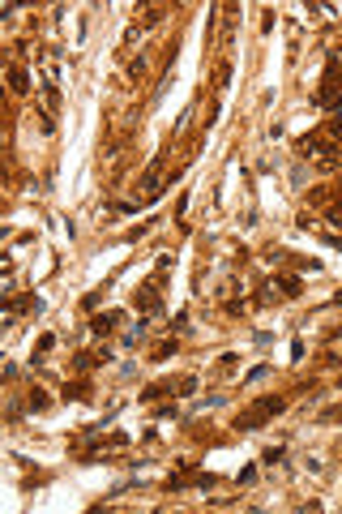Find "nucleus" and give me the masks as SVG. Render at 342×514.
<instances>
[{
    "label": "nucleus",
    "instance_id": "4",
    "mask_svg": "<svg viewBox=\"0 0 342 514\" xmlns=\"http://www.w3.org/2000/svg\"><path fill=\"white\" fill-rule=\"evenodd\" d=\"M188 484L210 488V484H214V476H201V472H188V468H184V472H176V476L167 480V488H171V493H176V488H188Z\"/></svg>",
    "mask_w": 342,
    "mask_h": 514
},
{
    "label": "nucleus",
    "instance_id": "5",
    "mask_svg": "<svg viewBox=\"0 0 342 514\" xmlns=\"http://www.w3.org/2000/svg\"><path fill=\"white\" fill-rule=\"evenodd\" d=\"M90 395H94L90 382H73V386H64V399H73V403H86Z\"/></svg>",
    "mask_w": 342,
    "mask_h": 514
},
{
    "label": "nucleus",
    "instance_id": "6",
    "mask_svg": "<svg viewBox=\"0 0 342 514\" xmlns=\"http://www.w3.org/2000/svg\"><path fill=\"white\" fill-rule=\"evenodd\" d=\"M116 322H120V313H103V317H94V322H90V330H94V334H111Z\"/></svg>",
    "mask_w": 342,
    "mask_h": 514
},
{
    "label": "nucleus",
    "instance_id": "7",
    "mask_svg": "<svg viewBox=\"0 0 342 514\" xmlns=\"http://www.w3.org/2000/svg\"><path fill=\"white\" fill-rule=\"evenodd\" d=\"M103 360H107V356H103ZM103 360L94 356V352H78V360H73V369H82V373H86V369H94V364H103Z\"/></svg>",
    "mask_w": 342,
    "mask_h": 514
},
{
    "label": "nucleus",
    "instance_id": "1",
    "mask_svg": "<svg viewBox=\"0 0 342 514\" xmlns=\"http://www.w3.org/2000/svg\"><path fill=\"white\" fill-rule=\"evenodd\" d=\"M282 407H287V399H278V395L257 399L249 411H240V416H235V429H240V433H253V429H261L265 420H270V416H278Z\"/></svg>",
    "mask_w": 342,
    "mask_h": 514
},
{
    "label": "nucleus",
    "instance_id": "10",
    "mask_svg": "<svg viewBox=\"0 0 342 514\" xmlns=\"http://www.w3.org/2000/svg\"><path fill=\"white\" fill-rule=\"evenodd\" d=\"M47 407V395H43V390H30V411H43Z\"/></svg>",
    "mask_w": 342,
    "mask_h": 514
},
{
    "label": "nucleus",
    "instance_id": "11",
    "mask_svg": "<svg viewBox=\"0 0 342 514\" xmlns=\"http://www.w3.org/2000/svg\"><path fill=\"white\" fill-rule=\"evenodd\" d=\"M325 133H330V137H342V116H334V120H330Z\"/></svg>",
    "mask_w": 342,
    "mask_h": 514
},
{
    "label": "nucleus",
    "instance_id": "8",
    "mask_svg": "<svg viewBox=\"0 0 342 514\" xmlns=\"http://www.w3.org/2000/svg\"><path fill=\"white\" fill-rule=\"evenodd\" d=\"M9 82H13V90H30V78H26V69H9Z\"/></svg>",
    "mask_w": 342,
    "mask_h": 514
},
{
    "label": "nucleus",
    "instance_id": "9",
    "mask_svg": "<svg viewBox=\"0 0 342 514\" xmlns=\"http://www.w3.org/2000/svg\"><path fill=\"white\" fill-rule=\"evenodd\" d=\"M278 287L287 291V296H300V279H296V275H282V279H278Z\"/></svg>",
    "mask_w": 342,
    "mask_h": 514
},
{
    "label": "nucleus",
    "instance_id": "3",
    "mask_svg": "<svg viewBox=\"0 0 342 514\" xmlns=\"http://www.w3.org/2000/svg\"><path fill=\"white\" fill-rule=\"evenodd\" d=\"M133 305H137L141 313H154V309H163V296H159V279L141 283V287H137V296H133Z\"/></svg>",
    "mask_w": 342,
    "mask_h": 514
},
{
    "label": "nucleus",
    "instance_id": "2",
    "mask_svg": "<svg viewBox=\"0 0 342 514\" xmlns=\"http://www.w3.org/2000/svg\"><path fill=\"white\" fill-rule=\"evenodd\" d=\"M316 103L321 108H338L342 103V78H338V60H330L325 65V78H321V90H316Z\"/></svg>",
    "mask_w": 342,
    "mask_h": 514
}]
</instances>
